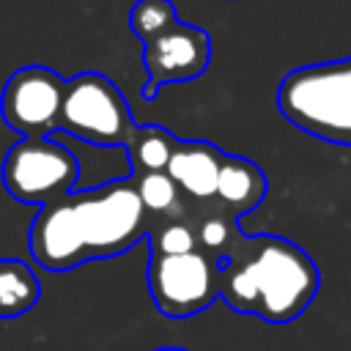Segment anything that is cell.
<instances>
[{
  "instance_id": "1",
  "label": "cell",
  "mask_w": 351,
  "mask_h": 351,
  "mask_svg": "<svg viewBox=\"0 0 351 351\" xmlns=\"http://www.w3.org/2000/svg\"><path fill=\"white\" fill-rule=\"evenodd\" d=\"M151 219L132 178L69 192L44 206L27 230L33 261L49 271H69L88 261L115 258L148 236Z\"/></svg>"
},
{
  "instance_id": "2",
  "label": "cell",
  "mask_w": 351,
  "mask_h": 351,
  "mask_svg": "<svg viewBox=\"0 0 351 351\" xmlns=\"http://www.w3.org/2000/svg\"><path fill=\"white\" fill-rule=\"evenodd\" d=\"M321 274L313 258L293 241L271 233L244 236L219 263V299L266 324H291L315 299Z\"/></svg>"
},
{
  "instance_id": "3",
  "label": "cell",
  "mask_w": 351,
  "mask_h": 351,
  "mask_svg": "<svg viewBox=\"0 0 351 351\" xmlns=\"http://www.w3.org/2000/svg\"><path fill=\"white\" fill-rule=\"evenodd\" d=\"M280 112L310 137L351 148V58L310 63L277 88Z\"/></svg>"
},
{
  "instance_id": "4",
  "label": "cell",
  "mask_w": 351,
  "mask_h": 351,
  "mask_svg": "<svg viewBox=\"0 0 351 351\" xmlns=\"http://www.w3.org/2000/svg\"><path fill=\"white\" fill-rule=\"evenodd\" d=\"M60 129L93 145H126L134 123L121 90L104 74L85 71L66 82Z\"/></svg>"
},
{
  "instance_id": "5",
  "label": "cell",
  "mask_w": 351,
  "mask_h": 351,
  "mask_svg": "<svg viewBox=\"0 0 351 351\" xmlns=\"http://www.w3.org/2000/svg\"><path fill=\"white\" fill-rule=\"evenodd\" d=\"M77 176L74 154L49 137H25L3 159L5 192L19 203H38L41 208L69 195Z\"/></svg>"
},
{
  "instance_id": "6",
  "label": "cell",
  "mask_w": 351,
  "mask_h": 351,
  "mask_svg": "<svg viewBox=\"0 0 351 351\" xmlns=\"http://www.w3.org/2000/svg\"><path fill=\"white\" fill-rule=\"evenodd\" d=\"M148 291L162 315H197L219 299V261L200 250L186 255H151Z\"/></svg>"
},
{
  "instance_id": "7",
  "label": "cell",
  "mask_w": 351,
  "mask_h": 351,
  "mask_svg": "<svg viewBox=\"0 0 351 351\" xmlns=\"http://www.w3.org/2000/svg\"><path fill=\"white\" fill-rule=\"evenodd\" d=\"M66 82L47 66H25L14 71L0 96V115L5 126L25 137H47L60 129Z\"/></svg>"
},
{
  "instance_id": "8",
  "label": "cell",
  "mask_w": 351,
  "mask_h": 351,
  "mask_svg": "<svg viewBox=\"0 0 351 351\" xmlns=\"http://www.w3.org/2000/svg\"><path fill=\"white\" fill-rule=\"evenodd\" d=\"M211 60V36L195 25L178 22L167 33L143 44V66H145V88L143 96L154 99L162 85L186 82L200 77Z\"/></svg>"
},
{
  "instance_id": "9",
  "label": "cell",
  "mask_w": 351,
  "mask_h": 351,
  "mask_svg": "<svg viewBox=\"0 0 351 351\" xmlns=\"http://www.w3.org/2000/svg\"><path fill=\"white\" fill-rule=\"evenodd\" d=\"M228 154L203 140H186L176 145V154L167 165V176L176 181L181 195L189 203H208L217 195L219 170Z\"/></svg>"
},
{
  "instance_id": "10",
  "label": "cell",
  "mask_w": 351,
  "mask_h": 351,
  "mask_svg": "<svg viewBox=\"0 0 351 351\" xmlns=\"http://www.w3.org/2000/svg\"><path fill=\"white\" fill-rule=\"evenodd\" d=\"M263 197H266L263 170L244 156H225L222 170H219V181H217L214 203L239 219L241 214L258 208Z\"/></svg>"
},
{
  "instance_id": "11",
  "label": "cell",
  "mask_w": 351,
  "mask_h": 351,
  "mask_svg": "<svg viewBox=\"0 0 351 351\" xmlns=\"http://www.w3.org/2000/svg\"><path fill=\"white\" fill-rule=\"evenodd\" d=\"M189 222L195 225L197 233V250L206 252L214 261H225L233 255V250L239 247V241L244 239L239 219L230 217L228 211H222L214 200L208 203H192L189 211Z\"/></svg>"
},
{
  "instance_id": "12",
  "label": "cell",
  "mask_w": 351,
  "mask_h": 351,
  "mask_svg": "<svg viewBox=\"0 0 351 351\" xmlns=\"http://www.w3.org/2000/svg\"><path fill=\"white\" fill-rule=\"evenodd\" d=\"M134 181V189L143 200V208L151 222L156 219H189L192 203L181 195L176 181L165 173H143V176H129Z\"/></svg>"
},
{
  "instance_id": "13",
  "label": "cell",
  "mask_w": 351,
  "mask_h": 351,
  "mask_svg": "<svg viewBox=\"0 0 351 351\" xmlns=\"http://www.w3.org/2000/svg\"><path fill=\"white\" fill-rule=\"evenodd\" d=\"M176 145H178V140L165 126H134V132L126 143L132 176L165 173L176 154Z\"/></svg>"
},
{
  "instance_id": "14",
  "label": "cell",
  "mask_w": 351,
  "mask_h": 351,
  "mask_svg": "<svg viewBox=\"0 0 351 351\" xmlns=\"http://www.w3.org/2000/svg\"><path fill=\"white\" fill-rule=\"evenodd\" d=\"M41 299V285L33 269L22 261H0V321L33 310Z\"/></svg>"
},
{
  "instance_id": "15",
  "label": "cell",
  "mask_w": 351,
  "mask_h": 351,
  "mask_svg": "<svg viewBox=\"0 0 351 351\" xmlns=\"http://www.w3.org/2000/svg\"><path fill=\"white\" fill-rule=\"evenodd\" d=\"M129 25H132V33L143 44H148L156 36L176 27L178 14H176V5L170 0H137L129 11Z\"/></svg>"
},
{
  "instance_id": "16",
  "label": "cell",
  "mask_w": 351,
  "mask_h": 351,
  "mask_svg": "<svg viewBox=\"0 0 351 351\" xmlns=\"http://www.w3.org/2000/svg\"><path fill=\"white\" fill-rule=\"evenodd\" d=\"M151 255H186L197 250V233L189 219H156L148 228Z\"/></svg>"
},
{
  "instance_id": "17",
  "label": "cell",
  "mask_w": 351,
  "mask_h": 351,
  "mask_svg": "<svg viewBox=\"0 0 351 351\" xmlns=\"http://www.w3.org/2000/svg\"><path fill=\"white\" fill-rule=\"evenodd\" d=\"M154 351H186V348H173V346H165V348H154Z\"/></svg>"
}]
</instances>
